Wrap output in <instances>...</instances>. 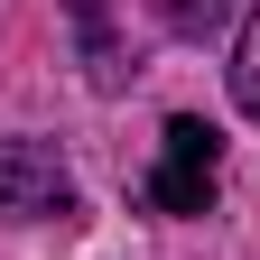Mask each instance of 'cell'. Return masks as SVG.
I'll list each match as a JSON object with an SVG mask.
<instances>
[{
  "instance_id": "1",
  "label": "cell",
  "mask_w": 260,
  "mask_h": 260,
  "mask_svg": "<svg viewBox=\"0 0 260 260\" xmlns=\"http://www.w3.org/2000/svg\"><path fill=\"white\" fill-rule=\"evenodd\" d=\"M214 186H223V130L177 112L168 130H158V168L140 186L149 214H214Z\"/></svg>"
},
{
  "instance_id": "2",
  "label": "cell",
  "mask_w": 260,
  "mask_h": 260,
  "mask_svg": "<svg viewBox=\"0 0 260 260\" xmlns=\"http://www.w3.org/2000/svg\"><path fill=\"white\" fill-rule=\"evenodd\" d=\"M38 214H75V177L47 140H0V223H38Z\"/></svg>"
},
{
  "instance_id": "3",
  "label": "cell",
  "mask_w": 260,
  "mask_h": 260,
  "mask_svg": "<svg viewBox=\"0 0 260 260\" xmlns=\"http://www.w3.org/2000/svg\"><path fill=\"white\" fill-rule=\"evenodd\" d=\"M149 10H158L168 38H214V28L233 19V0H149Z\"/></svg>"
},
{
  "instance_id": "4",
  "label": "cell",
  "mask_w": 260,
  "mask_h": 260,
  "mask_svg": "<svg viewBox=\"0 0 260 260\" xmlns=\"http://www.w3.org/2000/svg\"><path fill=\"white\" fill-rule=\"evenodd\" d=\"M233 103L260 121V10L242 19V47H233Z\"/></svg>"
},
{
  "instance_id": "5",
  "label": "cell",
  "mask_w": 260,
  "mask_h": 260,
  "mask_svg": "<svg viewBox=\"0 0 260 260\" xmlns=\"http://www.w3.org/2000/svg\"><path fill=\"white\" fill-rule=\"evenodd\" d=\"M75 28L93 47V84H121V56H112V28H103V0H75Z\"/></svg>"
}]
</instances>
